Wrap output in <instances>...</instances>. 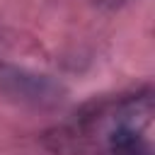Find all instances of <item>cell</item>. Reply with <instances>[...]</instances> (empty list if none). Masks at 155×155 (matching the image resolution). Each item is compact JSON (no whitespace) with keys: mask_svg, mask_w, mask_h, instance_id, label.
<instances>
[{"mask_svg":"<svg viewBox=\"0 0 155 155\" xmlns=\"http://www.w3.org/2000/svg\"><path fill=\"white\" fill-rule=\"evenodd\" d=\"M153 87L82 107L53 136L58 155H153Z\"/></svg>","mask_w":155,"mask_h":155,"instance_id":"1","label":"cell"}]
</instances>
